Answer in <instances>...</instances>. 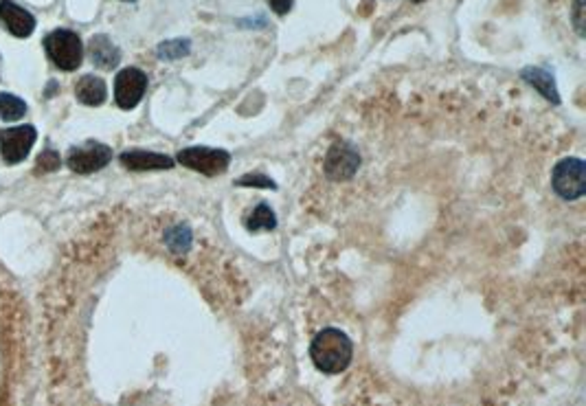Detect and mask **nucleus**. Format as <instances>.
<instances>
[{
  "label": "nucleus",
  "mask_w": 586,
  "mask_h": 406,
  "mask_svg": "<svg viewBox=\"0 0 586 406\" xmlns=\"http://www.w3.org/2000/svg\"><path fill=\"white\" fill-rule=\"evenodd\" d=\"M310 358L318 371L327 373V376L343 373L354 358L352 339L336 327H325L312 340Z\"/></svg>",
  "instance_id": "obj_1"
},
{
  "label": "nucleus",
  "mask_w": 586,
  "mask_h": 406,
  "mask_svg": "<svg viewBox=\"0 0 586 406\" xmlns=\"http://www.w3.org/2000/svg\"><path fill=\"white\" fill-rule=\"evenodd\" d=\"M46 55L62 71H77L84 62V44L71 29H55L44 38Z\"/></svg>",
  "instance_id": "obj_2"
},
{
  "label": "nucleus",
  "mask_w": 586,
  "mask_h": 406,
  "mask_svg": "<svg viewBox=\"0 0 586 406\" xmlns=\"http://www.w3.org/2000/svg\"><path fill=\"white\" fill-rule=\"evenodd\" d=\"M586 165L580 159H562L553 168L551 187L562 200H580L586 193Z\"/></svg>",
  "instance_id": "obj_3"
},
{
  "label": "nucleus",
  "mask_w": 586,
  "mask_h": 406,
  "mask_svg": "<svg viewBox=\"0 0 586 406\" xmlns=\"http://www.w3.org/2000/svg\"><path fill=\"white\" fill-rule=\"evenodd\" d=\"M358 168H361V154L358 147L348 141H339L327 150L325 160H323V172L330 181L345 183L349 178L356 176Z\"/></svg>",
  "instance_id": "obj_4"
},
{
  "label": "nucleus",
  "mask_w": 586,
  "mask_h": 406,
  "mask_svg": "<svg viewBox=\"0 0 586 406\" xmlns=\"http://www.w3.org/2000/svg\"><path fill=\"white\" fill-rule=\"evenodd\" d=\"M176 160L191 172L218 176L229 169L230 154L226 150H214V147H184L178 152Z\"/></svg>",
  "instance_id": "obj_5"
},
{
  "label": "nucleus",
  "mask_w": 586,
  "mask_h": 406,
  "mask_svg": "<svg viewBox=\"0 0 586 406\" xmlns=\"http://www.w3.org/2000/svg\"><path fill=\"white\" fill-rule=\"evenodd\" d=\"M110 160H113V150H110L108 145L97 141H89L84 143V145L71 147L66 165L75 174H92L104 169Z\"/></svg>",
  "instance_id": "obj_6"
},
{
  "label": "nucleus",
  "mask_w": 586,
  "mask_h": 406,
  "mask_svg": "<svg viewBox=\"0 0 586 406\" xmlns=\"http://www.w3.org/2000/svg\"><path fill=\"white\" fill-rule=\"evenodd\" d=\"M147 90V75L141 68H123L117 73V80H114V99L117 105L123 110H132L141 104L143 95Z\"/></svg>",
  "instance_id": "obj_7"
},
{
  "label": "nucleus",
  "mask_w": 586,
  "mask_h": 406,
  "mask_svg": "<svg viewBox=\"0 0 586 406\" xmlns=\"http://www.w3.org/2000/svg\"><path fill=\"white\" fill-rule=\"evenodd\" d=\"M35 138H38V130L34 126H18L9 128V130H0V152H3L4 163H22L29 156Z\"/></svg>",
  "instance_id": "obj_8"
},
{
  "label": "nucleus",
  "mask_w": 586,
  "mask_h": 406,
  "mask_svg": "<svg viewBox=\"0 0 586 406\" xmlns=\"http://www.w3.org/2000/svg\"><path fill=\"white\" fill-rule=\"evenodd\" d=\"M121 165L130 172H159V169H172L174 159L168 154L147 150H126L119 156Z\"/></svg>",
  "instance_id": "obj_9"
},
{
  "label": "nucleus",
  "mask_w": 586,
  "mask_h": 406,
  "mask_svg": "<svg viewBox=\"0 0 586 406\" xmlns=\"http://www.w3.org/2000/svg\"><path fill=\"white\" fill-rule=\"evenodd\" d=\"M0 20L16 38H29L35 29V18L12 0H0Z\"/></svg>",
  "instance_id": "obj_10"
},
{
  "label": "nucleus",
  "mask_w": 586,
  "mask_h": 406,
  "mask_svg": "<svg viewBox=\"0 0 586 406\" xmlns=\"http://www.w3.org/2000/svg\"><path fill=\"white\" fill-rule=\"evenodd\" d=\"M89 55L92 64L104 68V71H113V68L121 62V51H119V46L104 34L92 35L89 43Z\"/></svg>",
  "instance_id": "obj_11"
},
{
  "label": "nucleus",
  "mask_w": 586,
  "mask_h": 406,
  "mask_svg": "<svg viewBox=\"0 0 586 406\" xmlns=\"http://www.w3.org/2000/svg\"><path fill=\"white\" fill-rule=\"evenodd\" d=\"M520 77H523L529 86H534V89L541 92L544 99L551 101V104H560V92L556 89V80H553L551 73L538 66H527L520 71Z\"/></svg>",
  "instance_id": "obj_12"
},
{
  "label": "nucleus",
  "mask_w": 586,
  "mask_h": 406,
  "mask_svg": "<svg viewBox=\"0 0 586 406\" xmlns=\"http://www.w3.org/2000/svg\"><path fill=\"white\" fill-rule=\"evenodd\" d=\"M75 97L84 105H101L108 97V86L101 77L84 75L75 86Z\"/></svg>",
  "instance_id": "obj_13"
},
{
  "label": "nucleus",
  "mask_w": 586,
  "mask_h": 406,
  "mask_svg": "<svg viewBox=\"0 0 586 406\" xmlns=\"http://www.w3.org/2000/svg\"><path fill=\"white\" fill-rule=\"evenodd\" d=\"M246 229L251 230V233H262V230H275L277 229L275 211H272L270 207L266 205V202H260V205L253 209V214L248 215Z\"/></svg>",
  "instance_id": "obj_14"
},
{
  "label": "nucleus",
  "mask_w": 586,
  "mask_h": 406,
  "mask_svg": "<svg viewBox=\"0 0 586 406\" xmlns=\"http://www.w3.org/2000/svg\"><path fill=\"white\" fill-rule=\"evenodd\" d=\"M191 53V40L176 38V40H165L156 46V55L165 62H174V59H183Z\"/></svg>",
  "instance_id": "obj_15"
},
{
  "label": "nucleus",
  "mask_w": 586,
  "mask_h": 406,
  "mask_svg": "<svg viewBox=\"0 0 586 406\" xmlns=\"http://www.w3.org/2000/svg\"><path fill=\"white\" fill-rule=\"evenodd\" d=\"M27 114V104L12 92H0V117L4 121H18Z\"/></svg>",
  "instance_id": "obj_16"
},
{
  "label": "nucleus",
  "mask_w": 586,
  "mask_h": 406,
  "mask_svg": "<svg viewBox=\"0 0 586 406\" xmlns=\"http://www.w3.org/2000/svg\"><path fill=\"white\" fill-rule=\"evenodd\" d=\"M189 242H191V233H189L187 226H176L168 233V246L172 248L174 253H184L189 248Z\"/></svg>",
  "instance_id": "obj_17"
},
{
  "label": "nucleus",
  "mask_w": 586,
  "mask_h": 406,
  "mask_svg": "<svg viewBox=\"0 0 586 406\" xmlns=\"http://www.w3.org/2000/svg\"><path fill=\"white\" fill-rule=\"evenodd\" d=\"M238 187H257V189H277L275 181H270L264 174H244L242 178H238Z\"/></svg>",
  "instance_id": "obj_18"
},
{
  "label": "nucleus",
  "mask_w": 586,
  "mask_h": 406,
  "mask_svg": "<svg viewBox=\"0 0 586 406\" xmlns=\"http://www.w3.org/2000/svg\"><path fill=\"white\" fill-rule=\"evenodd\" d=\"M59 165H62V160H59V154L53 150H44L43 154L38 156V172H55V169H59Z\"/></svg>",
  "instance_id": "obj_19"
},
{
  "label": "nucleus",
  "mask_w": 586,
  "mask_h": 406,
  "mask_svg": "<svg viewBox=\"0 0 586 406\" xmlns=\"http://www.w3.org/2000/svg\"><path fill=\"white\" fill-rule=\"evenodd\" d=\"M584 4L586 0H575L574 12H571V20H574V27L575 31H578V35H584Z\"/></svg>",
  "instance_id": "obj_20"
},
{
  "label": "nucleus",
  "mask_w": 586,
  "mask_h": 406,
  "mask_svg": "<svg viewBox=\"0 0 586 406\" xmlns=\"http://www.w3.org/2000/svg\"><path fill=\"white\" fill-rule=\"evenodd\" d=\"M266 3H269V7L277 13V16H285V13L293 9L294 0H266Z\"/></svg>",
  "instance_id": "obj_21"
},
{
  "label": "nucleus",
  "mask_w": 586,
  "mask_h": 406,
  "mask_svg": "<svg viewBox=\"0 0 586 406\" xmlns=\"http://www.w3.org/2000/svg\"><path fill=\"white\" fill-rule=\"evenodd\" d=\"M413 3H418V4H419V3H424V0H413Z\"/></svg>",
  "instance_id": "obj_22"
},
{
  "label": "nucleus",
  "mask_w": 586,
  "mask_h": 406,
  "mask_svg": "<svg viewBox=\"0 0 586 406\" xmlns=\"http://www.w3.org/2000/svg\"><path fill=\"white\" fill-rule=\"evenodd\" d=\"M123 3H135V0H123Z\"/></svg>",
  "instance_id": "obj_23"
}]
</instances>
